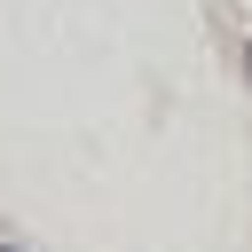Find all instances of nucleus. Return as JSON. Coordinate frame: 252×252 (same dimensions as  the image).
Listing matches in <instances>:
<instances>
[{"label": "nucleus", "instance_id": "nucleus-1", "mask_svg": "<svg viewBox=\"0 0 252 252\" xmlns=\"http://www.w3.org/2000/svg\"><path fill=\"white\" fill-rule=\"evenodd\" d=\"M244 79H252V39H244Z\"/></svg>", "mask_w": 252, "mask_h": 252}, {"label": "nucleus", "instance_id": "nucleus-2", "mask_svg": "<svg viewBox=\"0 0 252 252\" xmlns=\"http://www.w3.org/2000/svg\"><path fill=\"white\" fill-rule=\"evenodd\" d=\"M0 252H16V244H0Z\"/></svg>", "mask_w": 252, "mask_h": 252}]
</instances>
